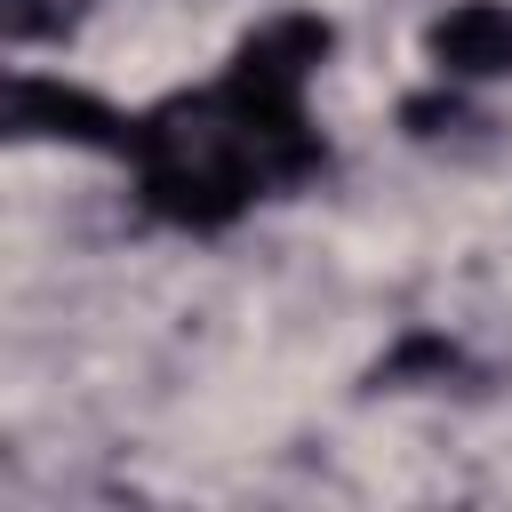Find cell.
I'll list each match as a JSON object with an SVG mask.
<instances>
[{
	"instance_id": "obj_1",
	"label": "cell",
	"mask_w": 512,
	"mask_h": 512,
	"mask_svg": "<svg viewBox=\"0 0 512 512\" xmlns=\"http://www.w3.org/2000/svg\"><path fill=\"white\" fill-rule=\"evenodd\" d=\"M136 152H144V200L168 224H192V232L232 224L256 200V184H264L256 152H248V128H240V112H232L224 88L152 112L136 128Z\"/></svg>"
},
{
	"instance_id": "obj_5",
	"label": "cell",
	"mask_w": 512,
	"mask_h": 512,
	"mask_svg": "<svg viewBox=\"0 0 512 512\" xmlns=\"http://www.w3.org/2000/svg\"><path fill=\"white\" fill-rule=\"evenodd\" d=\"M456 368V344L448 336H408L392 360H376V384H408V376H448Z\"/></svg>"
},
{
	"instance_id": "obj_7",
	"label": "cell",
	"mask_w": 512,
	"mask_h": 512,
	"mask_svg": "<svg viewBox=\"0 0 512 512\" xmlns=\"http://www.w3.org/2000/svg\"><path fill=\"white\" fill-rule=\"evenodd\" d=\"M416 136H448V128H464V104L456 96H408V112H400Z\"/></svg>"
},
{
	"instance_id": "obj_4",
	"label": "cell",
	"mask_w": 512,
	"mask_h": 512,
	"mask_svg": "<svg viewBox=\"0 0 512 512\" xmlns=\"http://www.w3.org/2000/svg\"><path fill=\"white\" fill-rule=\"evenodd\" d=\"M432 64L448 80H504L512 72V8L496 0H464L432 24Z\"/></svg>"
},
{
	"instance_id": "obj_6",
	"label": "cell",
	"mask_w": 512,
	"mask_h": 512,
	"mask_svg": "<svg viewBox=\"0 0 512 512\" xmlns=\"http://www.w3.org/2000/svg\"><path fill=\"white\" fill-rule=\"evenodd\" d=\"M72 24V0H0V32L8 40H56Z\"/></svg>"
},
{
	"instance_id": "obj_2",
	"label": "cell",
	"mask_w": 512,
	"mask_h": 512,
	"mask_svg": "<svg viewBox=\"0 0 512 512\" xmlns=\"http://www.w3.org/2000/svg\"><path fill=\"white\" fill-rule=\"evenodd\" d=\"M8 128L16 136H64V144H136V128L104 96L64 88V80H16L8 88Z\"/></svg>"
},
{
	"instance_id": "obj_3",
	"label": "cell",
	"mask_w": 512,
	"mask_h": 512,
	"mask_svg": "<svg viewBox=\"0 0 512 512\" xmlns=\"http://www.w3.org/2000/svg\"><path fill=\"white\" fill-rule=\"evenodd\" d=\"M328 48H336V32H328L320 16H272V24H256V32L240 40L232 80L296 96V88H304V72H320V56H328Z\"/></svg>"
}]
</instances>
